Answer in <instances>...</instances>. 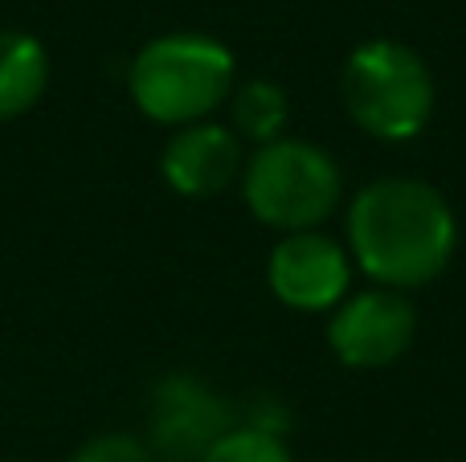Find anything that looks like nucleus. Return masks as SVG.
I'll use <instances>...</instances> for the list:
<instances>
[{
	"label": "nucleus",
	"instance_id": "obj_1",
	"mask_svg": "<svg viewBox=\"0 0 466 462\" xmlns=\"http://www.w3.org/2000/svg\"><path fill=\"white\" fill-rule=\"evenodd\" d=\"M454 246V209L426 180H372L348 205V258L377 286L401 295L430 286L451 266Z\"/></svg>",
	"mask_w": 466,
	"mask_h": 462
},
{
	"label": "nucleus",
	"instance_id": "obj_4",
	"mask_svg": "<svg viewBox=\"0 0 466 462\" xmlns=\"http://www.w3.org/2000/svg\"><path fill=\"white\" fill-rule=\"evenodd\" d=\"M241 196L262 226L282 234L319 229L344 196L339 164L307 139H274L262 144L241 168Z\"/></svg>",
	"mask_w": 466,
	"mask_h": 462
},
{
	"label": "nucleus",
	"instance_id": "obj_3",
	"mask_svg": "<svg viewBox=\"0 0 466 462\" xmlns=\"http://www.w3.org/2000/svg\"><path fill=\"white\" fill-rule=\"evenodd\" d=\"M136 106L156 123H205L233 95V54L205 33H168L147 41L127 74Z\"/></svg>",
	"mask_w": 466,
	"mask_h": 462
},
{
	"label": "nucleus",
	"instance_id": "obj_6",
	"mask_svg": "<svg viewBox=\"0 0 466 462\" xmlns=\"http://www.w3.org/2000/svg\"><path fill=\"white\" fill-rule=\"evenodd\" d=\"M266 283L274 299L290 311H336L352 283L348 246L319 229L282 234V242L266 258Z\"/></svg>",
	"mask_w": 466,
	"mask_h": 462
},
{
	"label": "nucleus",
	"instance_id": "obj_5",
	"mask_svg": "<svg viewBox=\"0 0 466 462\" xmlns=\"http://www.w3.org/2000/svg\"><path fill=\"white\" fill-rule=\"evenodd\" d=\"M418 332V311L401 291L369 286L356 291L331 311L328 319V348L344 368H389L410 352Z\"/></svg>",
	"mask_w": 466,
	"mask_h": 462
},
{
	"label": "nucleus",
	"instance_id": "obj_10",
	"mask_svg": "<svg viewBox=\"0 0 466 462\" xmlns=\"http://www.w3.org/2000/svg\"><path fill=\"white\" fill-rule=\"evenodd\" d=\"M229 111H233V127H238V136L254 139L258 147L282 139L287 119H290L287 90H282L279 82H266V78H254V82L233 86Z\"/></svg>",
	"mask_w": 466,
	"mask_h": 462
},
{
	"label": "nucleus",
	"instance_id": "obj_9",
	"mask_svg": "<svg viewBox=\"0 0 466 462\" xmlns=\"http://www.w3.org/2000/svg\"><path fill=\"white\" fill-rule=\"evenodd\" d=\"M49 57L46 45L29 33H0V119H16L46 95Z\"/></svg>",
	"mask_w": 466,
	"mask_h": 462
},
{
	"label": "nucleus",
	"instance_id": "obj_7",
	"mask_svg": "<svg viewBox=\"0 0 466 462\" xmlns=\"http://www.w3.org/2000/svg\"><path fill=\"white\" fill-rule=\"evenodd\" d=\"M229 409L197 377H168L152 397V455L164 462H201L229 430Z\"/></svg>",
	"mask_w": 466,
	"mask_h": 462
},
{
	"label": "nucleus",
	"instance_id": "obj_12",
	"mask_svg": "<svg viewBox=\"0 0 466 462\" xmlns=\"http://www.w3.org/2000/svg\"><path fill=\"white\" fill-rule=\"evenodd\" d=\"M74 462H156V458L139 438H127V434H103V438L86 442V447L74 455Z\"/></svg>",
	"mask_w": 466,
	"mask_h": 462
},
{
	"label": "nucleus",
	"instance_id": "obj_11",
	"mask_svg": "<svg viewBox=\"0 0 466 462\" xmlns=\"http://www.w3.org/2000/svg\"><path fill=\"white\" fill-rule=\"evenodd\" d=\"M201 462H295L279 430L270 426H229Z\"/></svg>",
	"mask_w": 466,
	"mask_h": 462
},
{
	"label": "nucleus",
	"instance_id": "obj_2",
	"mask_svg": "<svg viewBox=\"0 0 466 462\" xmlns=\"http://www.w3.org/2000/svg\"><path fill=\"white\" fill-rule=\"evenodd\" d=\"M344 111L364 136L405 144L430 127L438 106V86L426 57L401 41H364L348 54L339 70Z\"/></svg>",
	"mask_w": 466,
	"mask_h": 462
},
{
	"label": "nucleus",
	"instance_id": "obj_8",
	"mask_svg": "<svg viewBox=\"0 0 466 462\" xmlns=\"http://www.w3.org/2000/svg\"><path fill=\"white\" fill-rule=\"evenodd\" d=\"M241 139L221 123H188L164 144L160 172L180 196H218L241 176Z\"/></svg>",
	"mask_w": 466,
	"mask_h": 462
}]
</instances>
